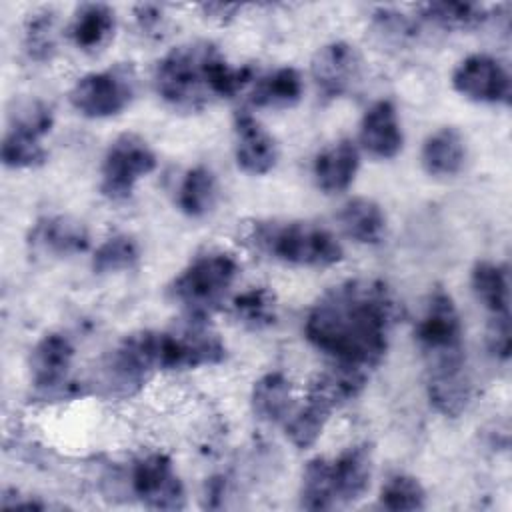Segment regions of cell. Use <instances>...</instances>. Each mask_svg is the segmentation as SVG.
I'll list each match as a JSON object with an SVG mask.
<instances>
[{"mask_svg": "<svg viewBox=\"0 0 512 512\" xmlns=\"http://www.w3.org/2000/svg\"><path fill=\"white\" fill-rule=\"evenodd\" d=\"M116 26L114 10L106 4H82L68 26V36L80 50H96L108 42Z\"/></svg>", "mask_w": 512, "mask_h": 512, "instance_id": "21", "label": "cell"}, {"mask_svg": "<svg viewBox=\"0 0 512 512\" xmlns=\"http://www.w3.org/2000/svg\"><path fill=\"white\" fill-rule=\"evenodd\" d=\"M486 346L492 356L498 360H508L512 350V330H510V314L490 316L486 330Z\"/></svg>", "mask_w": 512, "mask_h": 512, "instance_id": "33", "label": "cell"}, {"mask_svg": "<svg viewBox=\"0 0 512 512\" xmlns=\"http://www.w3.org/2000/svg\"><path fill=\"white\" fill-rule=\"evenodd\" d=\"M470 284L476 300L490 312V316L510 314L508 304V278L506 270L494 262H478L472 268Z\"/></svg>", "mask_w": 512, "mask_h": 512, "instance_id": "23", "label": "cell"}, {"mask_svg": "<svg viewBox=\"0 0 512 512\" xmlns=\"http://www.w3.org/2000/svg\"><path fill=\"white\" fill-rule=\"evenodd\" d=\"M252 412L264 422H286L292 414V384L280 372H268L258 378L250 394Z\"/></svg>", "mask_w": 512, "mask_h": 512, "instance_id": "20", "label": "cell"}, {"mask_svg": "<svg viewBox=\"0 0 512 512\" xmlns=\"http://www.w3.org/2000/svg\"><path fill=\"white\" fill-rule=\"evenodd\" d=\"M54 124L52 108L36 98L14 100L12 110L8 112V128L34 134L38 138L46 136Z\"/></svg>", "mask_w": 512, "mask_h": 512, "instance_id": "32", "label": "cell"}, {"mask_svg": "<svg viewBox=\"0 0 512 512\" xmlns=\"http://www.w3.org/2000/svg\"><path fill=\"white\" fill-rule=\"evenodd\" d=\"M130 484L136 498L148 508L180 510L186 506L182 480L172 460L162 452H150L138 458L132 466Z\"/></svg>", "mask_w": 512, "mask_h": 512, "instance_id": "9", "label": "cell"}, {"mask_svg": "<svg viewBox=\"0 0 512 512\" xmlns=\"http://www.w3.org/2000/svg\"><path fill=\"white\" fill-rule=\"evenodd\" d=\"M140 258V248L136 240L128 234H114L106 238L92 256V270L96 274L124 272L136 266Z\"/></svg>", "mask_w": 512, "mask_h": 512, "instance_id": "29", "label": "cell"}, {"mask_svg": "<svg viewBox=\"0 0 512 512\" xmlns=\"http://www.w3.org/2000/svg\"><path fill=\"white\" fill-rule=\"evenodd\" d=\"M156 94L174 108L200 110L232 98L254 82L250 66H230L212 42H188L166 52L154 68Z\"/></svg>", "mask_w": 512, "mask_h": 512, "instance_id": "2", "label": "cell"}, {"mask_svg": "<svg viewBox=\"0 0 512 512\" xmlns=\"http://www.w3.org/2000/svg\"><path fill=\"white\" fill-rule=\"evenodd\" d=\"M396 302L378 280H346L324 292L304 324L308 342L356 368L378 364L388 348Z\"/></svg>", "mask_w": 512, "mask_h": 512, "instance_id": "1", "label": "cell"}, {"mask_svg": "<svg viewBox=\"0 0 512 512\" xmlns=\"http://www.w3.org/2000/svg\"><path fill=\"white\" fill-rule=\"evenodd\" d=\"M134 16H136V22L138 26L148 32V34H154L158 30H162V24H164V14L158 6L154 4H138L134 8Z\"/></svg>", "mask_w": 512, "mask_h": 512, "instance_id": "34", "label": "cell"}, {"mask_svg": "<svg viewBox=\"0 0 512 512\" xmlns=\"http://www.w3.org/2000/svg\"><path fill=\"white\" fill-rule=\"evenodd\" d=\"M380 506L392 512L422 510L426 506V492L414 476L394 474L380 490Z\"/></svg>", "mask_w": 512, "mask_h": 512, "instance_id": "31", "label": "cell"}, {"mask_svg": "<svg viewBox=\"0 0 512 512\" xmlns=\"http://www.w3.org/2000/svg\"><path fill=\"white\" fill-rule=\"evenodd\" d=\"M362 58L358 50L342 40L322 46L312 58V80L326 98H340L354 88L360 78Z\"/></svg>", "mask_w": 512, "mask_h": 512, "instance_id": "11", "label": "cell"}, {"mask_svg": "<svg viewBox=\"0 0 512 512\" xmlns=\"http://www.w3.org/2000/svg\"><path fill=\"white\" fill-rule=\"evenodd\" d=\"M24 52L30 60L46 62L56 52V14L52 10L32 12L24 24Z\"/></svg>", "mask_w": 512, "mask_h": 512, "instance_id": "30", "label": "cell"}, {"mask_svg": "<svg viewBox=\"0 0 512 512\" xmlns=\"http://www.w3.org/2000/svg\"><path fill=\"white\" fill-rule=\"evenodd\" d=\"M302 76L292 66L276 68L254 80L250 90V104L256 108H290L302 96Z\"/></svg>", "mask_w": 512, "mask_h": 512, "instance_id": "18", "label": "cell"}, {"mask_svg": "<svg viewBox=\"0 0 512 512\" xmlns=\"http://www.w3.org/2000/svg\"><path fill=\"white\" fill-rule=\"evenodd\" d=\"M330 416H332L330 408H326L318 400L306 396L304 406L286 418L284 428H286L288 440L300 450L314 446L316 440L322 436V430H324L326 422L330 420Z\"/></svg>", "mask_w": 512, "mask_h": 512, "instance_id": "25", "label": "cell"}, {"mask_svg": "<svg viewBox=\"0 0 512 512\" xmlns=\"http://www.w3.org/2000/svg\"><path fill=\"white\" fill-rule=\"evenodd\" d=\"M420 14L444 30H472L488 20V12L470 2H428L420 6Z\"/></svg>", "mask_w": 512, "mask_h": 512, "instance_id": "24", "label": "cell"}, {"mask_svg": "<svg viewBox=\"0 0 512 512\" xmlns=\"http://www.w3.org/2000/svg\"><path fill=\"white\" fill-rule=\"evenodd\" d=\"M458 94L482 104L510 102V74L500 60L488 54H470L452 72Z\"/></svg>", "mask_w": 512, "mask_h": 512, "instance_id": "10", "label": "cell"}, {"mask_svg": "<svg viewBox=\"0 0 512 512\" xmlns=\"http://www.w3.org/2000/svg\"><path fill=\"white\" fill-rule=\"evenodd\" d=\"M416 340L426 360V390L438 406H458L472 394L466 368L464 330L452 296L434 290L416 326Z\"/></svg>", "mask_w": 512, "mask_h": 512, "instance_id": "3", "label": "cell"}, {"mask_svg": "<svg viewBox=\"0 0 512 512\" xmlns=\"http://www.w3.org/2000/svg\"><path fill=\"white\" fill-rule=\"evenodd\" d=\"M360 144L374 158H394L404 144L396 108L390 100L374 102L360 122Z\"/></svg>", "mask_w": 512, "mask_h": 512, "instance_id": "15", "label": "cell"}, {"mask_svg": "<svg viewBox=\"0 0 512 512\" xmlns=\"http://www.w3.org/2000/svg\"><path fill=\"white\" fill-rule=\"evenodd\" d=\"M136 94V74L130 66L90 72L70 90L72 108L86 118H110L130 106Z\"/></svg>", "mask_w": 512, "mask_h": 512, "instance_id": "6", "label": "cell"}, {"mask_svg": "<svg viewBox=\"0 0 512 512\" xmlns=\"http://www.w3.org/2000/svg\"><path fill=\"white\" fill-rule=\"evenodd\" d=\"M28 244L48 256H74L90 246L86 226L72 216H44L34 222L28 234Z\"/></svg>", "mask_w": 512, "mask_h": 512, "instance_id": "13", "label": "cell"}, {"mask_svg": "<svg viewBox=\"0 0 512 512\" xmlns=\"http://www.w3.org/2000/svg\"><path fill=\"white\" fill-rule=\"evenodd\" d=\"M360 166V154L352 140L342 138L324 148L312 166L316 186L326 194H338L352 186Z\"/></svg>", "mask_w": 512, "mask_h": 512, "instance_id": "16", "label": "cell"}, {"mask_svg": "<svg viewBox=\"0 0 512 512\" xmlns=\"http://www.w3.org/2000/svg\"><path fill=\"white\" fill-rule=\"evenodd\" d=\"M338 222L344 234L360 244H378L386 234V216L370 198L348 200L338 212Z\"/></svg>", "mask_w": 512, "mask_h": 512, "instance_id": "19", "label": "cell"}, {"mask_svg": "<svg viewBox=\"0 0 512 512\" xmlns=\"http://www.w3.org/2000/svg\"><path fill=\"white\" fill-rule=\"evenodd\" d=\"M74 346L58 332L42 336L30 352V374L34 396L40 400H64L82 394L76 382L68 380Z\"/></svg>", "mask_w": 512, "mask_h": 512, "instance_id": "8", "label": "cell"}, {"mask_svg": "<svg viewBox=\"0 0 512 512\" xmlns=\"http://www.w3.org/2000/svg\"><path fill=\"white\" fill-rule=\"evenodd\" d=\"M334 506L336 500L330 480V462L326 458H312L302 472L300 508L330 510Z\"/></svg>", "mask_w": 512, "mask_h": 512, "instance_id": "27", "label": "cell"}, {"mask_svg": "<svg viewBox=\"0 0 512 512\" xmlns=\"http://www.w3.org/2000/svg\"><path fill=\"white\" fill-rule=\"evenodd\" d=\"M250 238L258 250L286 264L326 268L344 258L334 234L310 222H256Z\"/></svg>", "mask_w": 512, "mask_h": 512, "instance_id": "4", "label": "cell"}, {"mask_svg": "<svg viewBox=\"0 0 512 512\" xmlns=\"http://www.w3.org/2000/svg\"><path fill=\"white\" fill-rule=\"evenodd\" d=\"M232 316L250 330H262L276 322V296L264 286L250 288L232 300Z\"/></svg>", "mask_w": 512, "mask_h": 512, "instance_id": "26", "label": "cell"}, {"mask_svg": "<svg viewBox=\"0 0 512 512\" xmlns=\"http://www.w3.org/2000/svg\"><path fill=\"white\" fill-rule=\"evenodd\" d=\"M238 276V262L226 252H208L194 258L172 282L170 296L190 318L210 316Z\"/></svg>", "mask_w": 512, "mask_h": 512, "instance_id": "5", "label": "cell"}, {"mask_svg": "<svg viewBox=\"0 0 512 512\" xmlns=\"http://www.w3.org/2000/svg\"><path fill=\"white\" fill-rule=\"evenodd\" d=\"M234 156L242 172L268 174L278 162V144L272 134L248 112L234 114Z\"/></svg>", "mask_w": 512, "mask_h": 512, "instance_id": "12", "label": "cell"}, {"mask_svg": "<svg viewBox=\"0 0 512 512\" xmlns=\"http://www.w3.org/2000/svg\"><path fill=\"white\" fill-rule=\"evenodd\" d=\"M156 168V154L136 134L118 136L106 150L100 168V192L108 200H124L136 182Z\"/></svg>", "mask_w": 512, "mask_h": 512, "instance_id": "7", "label": "cell"}, {"mask_svg": "<svg viewBox=\"0 0 512 512\" xmlns=\"http://www.w3.org/2000/svg\"><path fill=\"white\" fill-rule=\"evenodd\" d=\"M216 198H218L216 176L206 166L190 168L180 180V186L176 192L178 208L190 218H200L208 214L214 208Z\"/></svg>", "mask_w": 512, "mask_h": 512, "instance_id": "22", "label": "cell"}, {"mask_svg": "<svg viewBox=\"0 0 512 512\" xmlns=\"http://www.w3.org/2000/svg\"><path fill=\"white\" fill-rule=\"evenodd\" d=\"M330 480L336 504H354L360 500L372 480V448L354 444L330 462Z\"/></svg>", "mask_w": 512, "mask_h": 512, "instance_id": "14", "label": "cell"}, {"mask_svg": "<svg viewBox=\"0 0 512 512\" xmlns=\"http://www.w3.org/2000/svg\"><path fill=\"white\" fill-rule=\"evenodd\" d=\"M40 140L34 134L8 128L2 138V164L12 170L42 166L48 160V152Z\"/></svg>", "mask_w": 512, "mask_h": 512, "instance_id": "28", "label": "cell"}, {"mask_svg": "<svg viewBox=\"0 0 512 512\" xmlns=\"http://www.w3.org/2000/svg\"><path fill=\"white\" fill-rule=\"evenodd\" d=\"M420 160L422 168L430 176L446 178L458 174L466 160V144L462 134L452 126L436 130L424 140Z\"/></svg>", "mask_w": 512, "mask_h": 512, "instance_id": "17", "label": "cell"}]
</instances>
